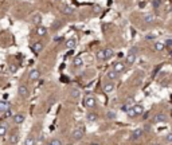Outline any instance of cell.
<instances>
[{"mask_svg": "<svg viewBox=\"0 0 172 145\" xmlns=\"http://www.w3.org/2000/svg\"><path fill=\"white\" fill-rule=\"evenodd\" d=\"M136 59H137V47H132V49L129 50L128 55H126V59H125L126 66H132V65L136 62Z\"/></svg>", "mask_w": 172, "mask_h": 145, "instance_id": "obj_1", "label": "cell"}, {"mask_svg": "<svg viewBox=\"0 0 172 145\" xmlns=\"http://www.w3.org/2000/svg\"><path fill=\"white\" fill-rule=\"evenodd\" d=\"M83 126H78V128H75L73 130V134H71V138L74 140V141H79V140L83 137Z\"/></svg>", "mask_w": 172, "mask_h": 145, "instance_id": "obj_2", "label": "cell"}, {"mask_svg": "<svg viewBox=\"0 0 172 145\" xmlns=\"http://www.w3.org/2000/svg\"><path fill=\"white\" fill-rule=\"evenodd\" d=\"M113 70L117 74H123L126 70V63H124V62H116V63L113 65Z\"/></svg>", "mask_w": 172, "mask_h": 145, "instance_id": "obj_3", "label": "cell"}, {"mask_svg": "<svg viewBox=\"0 0 172 145\" xmlns=\"http://www.w3.org/2000/svg\"><path fill=\"white\" fill-rule=\"evenodd\" d=\"M18 94L22 97V98H27V97L30 96V90L27 86H24V85H20V86L18 87Z\"/></svg>", "mask_w": 172, "mask_h": 145, "instance_id": "obj_4", "label": "cell"}, {"mask_svg": "<svg viewBox=\"0 0 172 145\" xmlns=\"http://www.w3.org/2000/svg\"><path fill=\"white\" fill-rule=\"evenodd\" d=\"M83 106L85 107H94V106H96V98H94V97H91V96L85 97Z\"/></svg>", "mask_w": 172, "mask_h": 145, "instance_id": "obj_5", "label": "cell"}, {"mask_svg": "<svg viewBox=\"0 0 172 145\" xmlns=\"http://www.w3.org/2000/svg\"><path fill=\"white\" fill-rule=\"evenodd\" d=\"M28 78L31 79V81H38V79L41 78V71H39L38 69H31L28 72Z\"/></svg>", "mask_w": 172, "mask_h": 145, "instance_id": "obj_6", "label": "cell"}, {"mask_svg": "<svg viewBox=\"0 0 172 145\" xmlns=\"http://www.w3.org/2000/svg\"><path fill=\"white\" fill-rule=\"evenodd\" d=\"M24 120H26V116L23 113H18L12 117V121H14L15 125H22L24 122Z\"/></svg>", "mask_w": 172, "mask_h": 145, "instance_id": "obj_7", "label": "cell"}, {"mask_svg": "<svg viewBox=\"0 0 172 145\" xmlns=\"http://www.w3.org/2000/svg\"><path fill=\"white\" fill-rule=\"evenodd\" d=\"M167 116L164 113H157L156 116L153 117V122H156V124H163V122H167Z\"/></svg>", "mask_w": 172, "mask_h": 145, "instance_id": "obj_8", "label": "cell"}, {"mask_svg": "<svg viewBox=\"0 0 172 145\" xmlns=\"http://www.w3.org/2000/svg\"><path fill=\"white\" fill-rule=\"evenodd\" d=\"M144 134V129H141V128H139V129H134L133 132H132V136H131V138L133 140V141H136V140H139L141 136Z\"/></svg>", "mask_w": 172, "mask_h": 145, "instance_id": "obj_9", "label": "cell"}, {"mask_svg": "<svg viewBox=\"0 0 172 145\" xmlns=\"http://www.w3.org/2000/svg\"><path fill=\"white\" fill-rule=\"evenodd\" d=\"M43 47L44 46H43V43H42V42H35V43L31 46V50L35 52V54H39V52L43 50Z\"/></svg>", "mask_w": 172, "mask_h": 145, "instance_id": "obj_10", "label": "cell"}, {"mask_svg": "<svg viewBox=\"0 0 172 145\" xmlns=\"http://www.w3.org/2000/svg\"><path fill=\"white\" fill-rule=\"evenodd\" d=\"M98 120V114L94 113V112H88L86 113V121L88 122H96Z\"/></svg>", "mask_w": 172, "mask_h": 145, "instance_id": "obj_11", "label": "cell"}, {"mask_svg": "<svg viewBox=\"0 0 172 145\" xmlns=\"http://www.w3.org/2000/svg\"><path fill=\"white\" fill-rule=\"evenodd\" d=\"M11 109V104L7 101H0V113H6L7 110Z\"/></svg>", "mask_w": 172, "mask_h": 145, "instance_id": "obj_12", "label": "cell"}, {"mask_svg": "<svg viewBox=\"0 0 172 145\" xmlns=\"http://www.w3.org/2000/svg\"><path fill=\"white\" fill-rule=\"evenodd\" d=\"M36 144V137L34 134H28L24 140V145H35Z\"/></svg>", "mask_w": 172, "mask_h": 145, "instance_id": "obj_13", "label": "cell"}, {"mask_svg": "<svg viewBox=\"0 0 172 145\" xmlns=\"http://www.w3.org/2000/svg\"><path fill=\"white\" fill-rule=\"evenodd\" d=\"M118 75H120V74H117V72L114 71L113 69H112V70H109V71L106 72V75H105V77L109 79V81H116V79L118 78Z\"/></svg>", "mask_w": 172, "mask_h": 145, "instance_id": "obj_14", "label": "cell"}, {"mask_svg": "<svg viewBox=\"0 0 172 145\" xmlns=\"http://www.w3.org/2000/svg\"><path fill=\"white\" fill-rule=\"evenodd\" d=\"M36 35H38V36H46V35H47V28L44 26H42V24L36 26Z\"/></svg>", "mask_w": 172, "mask_h": 145, "instance_id": "obj_15", "label": "cell"}, {"mask_svg": "<svg viewBox=\"0 0 172 145\" xmlns=\"http://www.w3.org/2000/svg\"><path fill=\"white\" fill-rule=\"evenodd\" d=\"M66 49H69V50H73V49H75V46H77V39H74V38H70V39H67L66 41Z\"/></svg>", "mask_w": 172, "mask_h": 145, "instance_id": "obj_16", "label": "cell"}, {"mask_svg": "<svg viewBox=\"0 0 172 145\" xmlns=\"http://www.w3.org/2000/svg\"><path fill=\"white\" fill-rule=\"evenodd\" d=\"M73 66L75 67V69H81V67L83 66V59H82L81 57H75V58L73 59Z\"/></svg>", "mask_w": 172, "mask_h": 145, "instance_id": "obj_17", "label": "cell"}, {"mask_svg": "<svg viewBox=\"0 0 172 145\" xmlns=\"http://www.w3.org/2000/svg\"><path fill=\"white\" fill-rule=\"evenodd\" d=\"M62 12H63L65 15H67V16H71V15L74 14V8H73V7H70L69 4H65L63 8H62Z\"/></svg>", "mask_w": 172, "mask_h": 145, "instance_id": "obj_18", "label": "cell"}, {"mask_svg": "<svg viewBox=\"0 0 172 145\" xmlns=\"http://www.w3.org/2000/svg\"><path fill=\"white\" fill-rule=\"evenodd\" d=\"M165 49V43L164 42H155V44H153V50L155 51H163V50Z\"/></svg>", "mask_w": 172, "mask_h": 145, "instance_id": "obj_19", "label": "cell"}, {"mask_svg": "<svg viewBox=\"0 0 172 145\" xmlns=\"http://www.w3.org/2000/svg\"><path fill=\"white\" fill-rule=\"evenodd\" d=\"M143 20H144V23H147V24H148V23H152V22L156 20V16H155L153 14H145V16H144Z\"/></svg>", "mask_w": 172, "mask_h": 145, "instance_id": "obj_20", "label": "cell"}, {"mask_svg": "<svg viewBox=\"0 0 172 145\" xmlns=\"http://www.w3.org/2000/svg\"><path fill=\"white\" fill-rule=\"evenodd\" d=\"M132 107H133L136 116H141V114L144 113V106H143V105H133Z\"/></svg>", "mask_w": 172, "mask_h": 145, "instance_id": "obj_21", "label": "cell"}, {"mask_svg": "<svg viewBox=\"0 0 172 145\" xmlns=\"http://www.w3.org/2000/svg\"><path fill=\"white\" fill-rule=\"evenodd\" d=\"M41 23H42V15L41 14H34V16H32V24L39 26Z\"/></svg>", "mask_w": 172, "mask_h": 145, "instance_id": "obj_22", "label": "cell"}, {"mask_svg": "<svg viewBox=\"0 0 172 145\" xmlns=\"http://www.w3.org/2000/svg\"><path fill=\"white\" fill-rule=\"evenodd\" d=\"M8 141L11 142L12 145H16V144H18V142H19V136H18V133H12V134H9Z\"/></svg>", "mask_w": 172, "mask_h": 145, "instance_id": "obj_23", "label": "cell"}, {"mask_svg": "<svg viewBox=\"0 0 172 145\" xmlns=\"http://www.w3.org/2000/svg\"><path fill=\"white\" fill-rule=\"evenodd\" d=\"M104 51H105V61L106 59H110L114 57V51L113 49H110V47H108V49H104Z\"/></svg>", "mask_w": 172, "mask_h": 145, "instance_id": "obj_24", "label": "cell"}, {"mask_svg": "<svg viewBox=\"0 0 172 145\" xmlns=\"http://www.w3.org/2000/svg\"><path fill=\"white\" fill-rule=\"evenodd\" d=\"M113 90H114V83H113V82H109V83L104 85V91H105V93H112Z\"/></svg>", "mask_w": 172, "mask_h": 145, "instance_id": "obj_25", "label": "cell"}, {"mask_svg": "<svg viewBox=\"0 0 172 145\" xmlns=\"http://www.w3.org/2000/svg\"><path fill=\"white\" fill-rule=\"evenodd\" d=\"M79 96H81V91H79V89H77V87H74V89L70 90V97L74 99L79 98Z\"/></svg>", "mask_w": 172, "mask_h": 145, "instance_id": "obj_26", "label": "cell"}, {"mask_svg": "<svg viewBox=\"0 0 172 145\" xmlns=\"http://www.w3.org/2000/svg\"><path fill=\"white\" fill-rule=\"evenodd\" d=\"M96 58L98 59V61H105V51L104 50H98L97 51V54H96Z\"/></svg>", "mask_w": 172, "mask_h": 145, "instance_id": "obj_27", "label": "cell"}, {"mask_svg": "<svg viewBox=\"0 0 172 145\" xmlns=\"http://www.w3.org/2000/svg\"><path fill=\"white\" fill-rule=\"evenodd\" d=\"M126 114H128L129 118H134V117H137L136 113H134V110H133V107H128V109H126Z\"/></svg>", "mask_w": 172, "mask_h": 145, "instance_id": "obj_28", "label": "cell"}, {"mask_svg": "<svg viewBox=\"0 0 172 145\" xmlns=\"http://www.w3.org/2000/svg\"><path fill=\"white\" fill-rule=\"evenodd\" d=\"M7 126L6 125H0V137H4L7 134Z\"/></svg>", "mask_w": 172, "mask_h": 145, "instance_id": "obj_29", "label": "cell"}, {"mask_svg": "<svg viewBox=\"0 0 172 145\" xmlns=\"http://www.w3.org/2000/svg\"><path fill=\"white\" fill-rule=\"evenodd\" d=\"M51 144L53 145H63V141H62L61 138H54L53 141H51Z\"/></svg>", "mask_w": 172, "mask_h": 145, "instance_id": "obj_30", "label": "cell"}, {"mask_svg": "<svg viewBox=\"0 0 172 145\" xmlns=\"http://www.w3.org/2000/svg\"><path fill=\"white\" fill-rule=\"evenodd\" d=\"M61 27H62V22L61 20H57L55 24H53V30H58V28H61Z\"/></svg>", "mask_w": 172, "mask_h": 145, "instance_id": "obj_31", "label": "cell"}, {"mask_svg": "<svg viewBox=\"0 0 172 145\" xmlns=\"http://www.w3.org/2000/svg\"><path fill=\"white\" fill-rule=\"evenodd\" d=\"M93 11H94V14H99L102 11L101 6H93Z\"/></svg>", "mask_w": 172, "mask_h": 145, "instance_id": "obj_32", "label": "cell"}, {"mask_svg": "<svg viewBox=\"0 0 172 145\" xmlns=\"http://www.w3.org/2000/svg\"><path fill=\"white\" fill-rule=\"evenodd\" d=\"M106 117H108L109 120H113V118H116V113H114V112H108Z\"/></svg>", "mask_w": 172, "mask_h": 145, "instance_id": "obj_33", "label": "cell"}, {"mask_svg": "<svg viewBox=\"0 0 172 145\" xmlns=\"http://www.w3.org/2000/svg\"><path fill=\"white\" fill-rule=\"evenodd\" d=\"M161 6V0H153V7L155 8H159Z\"/></svg>", "mask_w": 172, "mask_h": 145, "instance_id": "obj_34", "label": "cell"}, {"mask_svg": "<svg viewBox=\"0 0 172 145\" xmlns=\"http://www.w3.org/2000/svg\"><path fill=\"white\" fill-rule=\"evenodd\" d=\"M43 141H44V136L42 134V136H39L38 138H36V144H43Z\"/></svg>", "mask_w": 172, "mask_h": 145, "instance_id": "obj_35", "label": "cell"}, {"mask_svg": "<svg viewBox=\"0 0 172 145\" xmlns=\"http://www.w3.org/2000/svg\"><path fill=\"white\" fill-rule=\"evenodd\" d=\"M165 141L167 142H172V132H169V133L165 136Z\"/></svg>", "mask_w": 172, "mask_h": 145, "instance_id": "obj_36", "label": "cell"}, {"mask_svg": "<svg viewBox=\"0 0 172 145\" xmlns=\"http://www.w3.org/2000/svg\"><path fill=\"white\" fill-rule=\"evenodd\" d=\"M156 38V35H153V34H148L145 36V39H148V41H151V39H155Z\"/></svg>", "mask_w": 172, "mask_h": 145, "instance_id": "obj_37", "label": "cell"}, {"mask_svg": "<svg viewBox=\"0 0 172 145\" xmlns=\"http://www.w3.org/2000/svg\"><path fill=\"white\" fill-rule=\"evenodd\" d=\"M149 129H151V126H149V125H147L145 128H144V130H149Z\"/></svg>", "mask_w": 172, "mask_h": 145, "instance_id": "obj_38", "label": "cell"}, {"mask_svg": "<svg viewBox=\"0 0 172 145\" xmlns=\"http://www.w3.org/2000/svg\"><path fill=\"white\" fill-rule=\"evenodd\" d=\"M90 145H99V144H98V142H91Z\"/></svg>", "mask_w": 172, "mask_h": 145, "instance_id": "obj_39", "label": "cell"}, {"mask_svg": "<svg viewBox=\"0 0 172 145\" xmlns=\"http://www.w3.org/2000/svg\"><path fill=\"white\" fill-rule=\"evenodd\" d=\"M47 145H53V144H51V142H49V144H47Z\"/></svg>", "mask_w": 172, "mask_h": 145, "instance_id": "obj_40", "label": "cell"}, {"mask_svg": "<svg viewBox=\"0 0 172 145\" xmlns=\"http://www.w3.org/2000/svg\"><path fill=\"white\" fill-rule=\"evenodd\" d=\"M57 1H59V0H57Z\"/></svg>", "mask_w": 172, "mask_h": 145, "instance_id": "obj_41", "label": "cell"}]
</instances>
